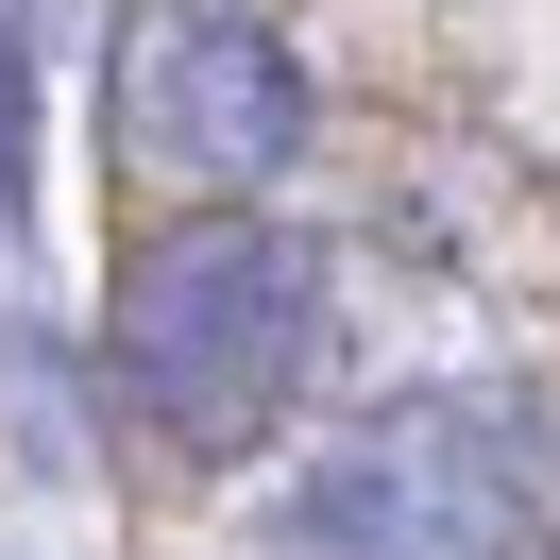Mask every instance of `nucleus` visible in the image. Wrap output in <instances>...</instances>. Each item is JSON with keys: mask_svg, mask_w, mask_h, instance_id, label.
Segmentation results:
<instances>
[{"mask_svg": "<svg viewBox=\"0 0 560 560\" xmlns=\"http://www.w3.org/2000/svg\"><path fill=\"white\" fill-rule=\"evenodd\" d=\"M289 560H526L544 544V442L492 390H390L272 492Z\"/></svg>", "mask_w": 560, "mask_h": 560, "instance_id": "f03ea898", "label": "nucleus"}, {"mask_svg": "<svg viewBox=\"0 0 560 560\" xmlns=\"http://www.w3.org/2000/svg\"><path fill=\"white\" fill-rule=\"evenodd\" d=\"M103 103H119V153H137L153 187L255 205V187L306 153V51H289L255 0H119Z\"/></svg>", "mask_w": 560, "mask_h": 560, "instance_id": "7ed1b4c3", "label": "nucleus"}, {"mask_svg": "<svg viewBox=\"0 0 560 560\" xmlns=\"http://www.w3.org/2000/svg\"><path fill=\"white\" fill-rule=\"evenodd\" d=\"M103 374L171 458H255L289 424V390L323 374V255L255 205L171 221L103 306Z\"/></svg>", "mask_w": 560, "mask_h": 560, "instance_id": "f257e3e1", "label": "nucleus"}]
</instances>
